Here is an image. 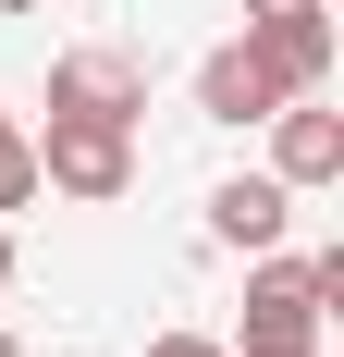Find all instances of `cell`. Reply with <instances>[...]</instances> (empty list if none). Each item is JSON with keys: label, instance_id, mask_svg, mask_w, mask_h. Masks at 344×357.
I'll return each mask as SVG.
<instances>
[{"label": "cell", "instance_id": "1", "mask_svg": "<svg viewBox=\"0 0 344 357\" xmlns=\"http://www.w3.org/2000/svg\"><path fill=\"white\" fill-rule=\"evenodd\" d=\"M37 185H49V197H74V210H111V197L136 185V123L49 111V136H37Z\"/></svg>", "mask_w": 344, "mask_h": 357}, {"label": "cell", "instance_id": "2", "mask_svg": "<svg viewBox=\"0 0 344 357\" xmlns=\"http://www.w3.org/2000/svg\"><path fill=\"white\" fill-rule=\"evenodd\" d=\"M283 99H295V86H283V62L258 50V37H221V50L197 62V123H271Z\"/></svg>", "mask_w": 344, "mask_h": 357}, {"label": "cell", "instance_id": "13", "mask_svg": "<svg viewBox=\"0 0 344 357\" xmlns=\"http://www.w3.org/2000/svg\"><path fill=\"white\" fill-rule=\"evenodd\" d=\"M0 357H25V345H13V333H0Z\"/></svg>", "mask_w": 344, "mask_h": 357}, {"label": "cell", "instance_id": "9", "mask_svg": "<svg viewBox=\"0 0 344 357\" xmlns=\"http://www.w3.org/2000/svg\"><path fill=\"white\" fill-rule=\"evenodd\" d=\"M234 357H320V321H246Z\"/></svg>", "mask_w": 344, "mask_h": 357}, {"label": "cell", "instance_id": "10", "mask_svg": "<svg viewBox=\"0 0 344 357\" xmlns=\"http://www.w3.org/2000/svg\"><path fill=\"white\" fill-rule=\"evenodd\" d=\"M148 357H234L221 333H148Z\"/></svg>", "mask_w": 344, "mask_h": 357}, {"label": "cell", "instance_id": "8", "mask_svg": "<svg viewBox=\"0 0 344 357\" xmlns=\"http://www.w3.org/2000/svg\"><path fill=\"white\" fill-rule=\"evenodd\" d=\"M13 210H37V136L0 111V222H13Z\"/></svg>", "mask_w": 344, "mask_h": 357}, {"label": "cell", "instance_id": "7", "mask_svg": "<svg viewBox=\"0 0 344 357\" xmlns=\"http://www.w3.org/2000/svg\"><path fill=\"white\" fill-rule=\"evenodd\" d=\"M283 222H295V185H283V173H234V185H209V247L258 259V247H283Z\"/></svg>", "mask_w": 344, "mask_h": 357}, {"label": "cell", "instance_id": "5", "mask_svg": "<svg viewBox=\"0 0 344 357\" xmlns=\"http://www.w3.org/2000/svg\"><path fill=\"white\" fill-rule=\"evenodd\" d=\"M271 173L295 185V197H308V185H332V173H344V111L320 99V86H295V99L271 111Z\"/></svg>", "mask_w": 344, "mask_h": 357}, {"label": "cell", "instance_id": "11", "mask_svg": "<svg viewBox=\"0 0 344 357\" xmlns=\"http://www.w3.org/2000/svg\"><path fill=\"white\" fill-rule=\"evenodd\" d=\"M0 296H13V222H0Z\"/></svg>", "mask_w": 344, "mask_h": 357}, {"label": "cell", "instance_id": "12", "mask_svg": "<svg viewBox=\"0 0 344 357\" xmlns=\"http://www.w3.org/2000/svg\"><path fill=\"white\" fill-rule=\"evenodd\" d=\"M0 13H37V0H0Z\"/></svg>", "mask_w": 344, "mask_h": 357}, {"label": "cell", "instance_id": "4", "mask_svg": "<svg viewBox=\"0 0 344 357\" xmlns=\"http://www.w3.org/2000/svg\"><path fill=\"white\" fill-rule=\"evenodd\" d=\"M49 111L136 123V111H148V62H136V50H62V62H49Z\"/></svg>", "mask_w": 344, "mask_h": 357}, {"label": "cell", "instance_id": "3", "mask_svg": "<svg viewBox=\"0 0 344 357\" xmlns=\"http://www.w3.org/2000/svg\"><path fill=\"white\" fill-rule=\"evenodd\" d=\"M320 308H344V247H320V259L258 247L246 259V321H320Z\"/></svg>", "mask_w": 344, "mask_h": 357}, {"label": "cell", "instance_id": "6", "mask_svg": "<svg viewBox=\"0 0 344 357\" xmlns=\"http://www.w3.org/2000/svg\"><path fill=\"white\" fill-rule=\"evenodd\" d=\"M246 37L283 62V86H332V50H344V37H332L320 0H246Z\"/></svg>", "mask_w": 344, "mask_h": 357}]
</instances>
